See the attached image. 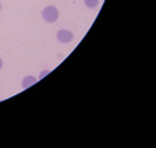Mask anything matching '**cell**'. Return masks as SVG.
Returning <instances> with one entry per match:
<instances>
[{"mask_svg":"<svg viewBox=\"0 0 156 148\" xmlns=\"http://www.w3.org/2000/svg\"><path fill=\"white\" fill-rule=\"evenodd\" d=\"M50 74V70H44V71H41L40 73V78H44L46 76H49Z\"/></svg>","mask_w":156,"mask_h":148,"instance_id":"obj_5","label":"cell"},{"mask_svg":"<svg viewBox=\"0 0 156 148\" xmlns=\"http://www.w3.org/2000/svg\"><path fill=\"white\" fill-rule=\"evenodd\" d=\"M0 101H2V99H0Z\"/></svg>","mask_w":156,"mask_h":148,"instance_id":"obj_8","label":"cell"},{"mask_svg":"<svg viewBox=\"0 0 156 148\" xmlns=\"http://www.w3.org/2000/svg\"><path fill=\"white\" fill-rule=\"evenodd\" d=\"M100 0H84V5H86L88 9H96L99 6Z\"/></svg>","mask_w":156,"mask_h":148,"instance_id":"obj_4","label":"cell"},{"mask_svg":"<svg viewBox=\"0 0 156 148\" xmlns=\"http://www.w3.org/2000/svg\"><path fill=\"white\" fill-rule=\"evenodd\" d=\"M56 40L59 42V43H71L72 40H74V34L71 33L69 30H65V28H61L58 33H56Z\"/></svg>","mask_w":156,"mask_h":148,"instance_id":"obj_2","label":"cell"},{"mask_svg":"<svg viewBox=\"0 0 156 148\" xmlns=\"http://www.w3.org/2000/svg\"><path fill=\"white\" fill-rule=\"evenodd\" d=\"M41 17L46 22H56L58 21V18H59V9L56 8V6H53V5H49V6H46V8L41 10Z\"/></svg>","mask_w":156,"mask_h":148,"instance_id":"obj_1","label":"cell"},{"mask_svg":"<svg viewBox=\"0 0 156 148\" xmlns=\"http://www.w3.org/2000/svg\"><path fill=\"white\" fill-rule=\"evenodd\" d=\"M2 68H3V59L0 58V70H2Z\"/></svg>","mask_w":156,"mask_h":148,"instance_id":"obj_6","label":"cell"},{"mask_svg":"<svg viewBox=\"0 0 156 148\" xmlns=\"http://www.w3.org/2000/svg\"><path fill=\"white\" fill-rule=\"evenodd\" d=\"M0 10H2V2H0Z\"/></svg>","mask_w":156,"mask_h":148,"instance_id":"obj_7","label":"cell"},{"mask_svg":"<svg viewBox=\"0 0 156 148\" xmlns=\"http://www.w3.org/2000/svg\"><path fill=\"white\" fill-rule=\"evenodd\" d=\"M37 83V78L34 77V76H27V77H24V80H22V89H28V87H31L33 85H35Z\"/></svg>","mask_w":156,"mask_h":148,"instance_id":"obj_3","label":"cell"}]
</instances>
